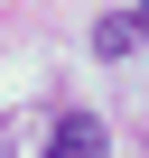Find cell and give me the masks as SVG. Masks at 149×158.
I'll return each instance as SVG.
<instances>
[{"mask_svg": "<svg viewBox=\"0 0 149 158\" xmlns=\"http://www.w3.org/2000/svg\"><path fill=\"white\" fill-rule=\"evenodd\" d=\"M47 158H112V139H103V121H56V139H47Z\"/></svg>", "mask_w": 149, "mask_h": 158, "instance_id": "obj_1", "label": "cell"}, {"mask_svg": "<svg viewBox=\"0 0 149 158\" xmlns=\"http://www.w3.org/2000/svg\"><path fill=\"white\" fill-rule=\"evenodd\" d=\"M140 37H149V19H140V10H112V19L93 28V56H130Z\"/></svg>", "mask_w": 149, "mask_h": 158, "instance_id": "obj_2", "label": "cell"}]
</instances>
